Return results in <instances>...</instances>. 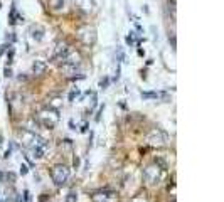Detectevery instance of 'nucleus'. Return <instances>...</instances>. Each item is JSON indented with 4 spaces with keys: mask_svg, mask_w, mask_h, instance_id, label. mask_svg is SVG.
<instances>
[{
    "mask_svg": "<svg viewBox=\"0 0 224 202\" xmlns=\"http://www.w3.org/2000/svg\"><path fill=\"white\" fill-rule=\"evenodd\" d=\"M35 120L41 126L47 130H52L57 123H59V111L57 110H52V108H44L35 115Z\"/></svg>",
    "mask_w": 224,
    "mask_h": 202,
    "instance_id": "1",
    "label": "nucleus"
},
{
    "mask_svg": "<svg viewBox=\"0 0 224 202\" xmlns=\"http://www.w3.org/2000/svg\"><path fill=\"white\" fill-rule=\"evenodd\" d=\"M69 175H71L69 168L66 167V165H63V164L54 165V167H52V170H51L52 182H54L56 185H64L66 182L69 180Z\"/></svg>",
    "mask_w": 224,
    "mask_h": 202,
    "instance_id": "2",
    "label": "nucleus"
},
{
    "mask_svg": "<svg viewBox=\"0 0 224 202\" xmlns=\"http://www.w3.org/2000/svg\"><path fill=\"white\" fill-rule=\"evenodd\" d=\"M160 177H162V168L158 167V165H148V167H145L143 179H145V182H147V184H150V185L158 184Z\"/></svg>",
    "mask_w": 224,
    "mask_h": 202,
    "instance_id": "3",
    "label": "nucleus"
},
{
    "mask_svg": "<svg viewBox=\"0 0 224 202\" xmlns=\"http://www.w3.org/2000/svg\"><path fill=\"white\" fill-rule=\"evenodd\" d=\"M148 143L153 145V146H164L165 143H167V135H165L162 130L155 128L148 133Z\"/></svg>",
    "mask_w": 224,
    "mask_h": 202,
    "instance_id": "4",
    "label": "nucleus"
},
{
    "mask_svg": "<svg viewBox=\"0 0 224 202\" xmlns=\"http://www.w3.org/2000/svg\"><path fill=\"white\" fill-rule=\"evenodd\" d=\"M79 39L86 46H93V44L96 42V30H94L93 27H84V29L79 32Z\"/></svg>",
    "mask_w": 224,
    "mask_h": 202,
    "instance_id": "5",
    "label": "nucleus"
},
{
    "mask_svg": "<svg viewBox=\"0 0 224 202\" xmlns=\"http://www.w3.org/2000/svg\"><path fill=\"white\" fill-rule=\"evenodd\" d=\"M69 52H71V49H69V46L66 42L57 44V47H56V51H54V54H52L51 61H64L66 57L69 56Z\"/></svg>",
    "mask_w": 224,
    "mask_h": 202,
    "instance_id": "6",
    "label": "nucleus"
},
{
    "mask_svg": "<svg viewBox=\"0 0 224 202\" xmlns=\"http://www.w3.org/2000/svg\"><path fill=\"white\" fill-rule=\"evenodd\" d=\"M115 199V192L111 190H101V192H96L93 195L94 202H111Z\"/></svg>",
    "mask_w": 224,
    "mask_h": 202,
    "instance_id": "7",
    "label": "nucleus"
},
{
    "mask_svg": "<svg viewBox=\"0 0 224 202\" xmlns=\"http://www.w3.org/2000/svg\"><path fill=\"white\" fill-rule=\"evenodd\" d=\"M61 71H63L64 76L74 77V74L79 71V64H69V62H64V64L61 66Z\"/></svg>",
    "mask_w": 224,
    "mask_h": 202,
    "instance_id": "8",
    "label": "nucleus"
},
{
    "mask_svg": "<svg viewBox=\"0 0 224 202\" xmlns=\"http://www.w3.org/2000/svg\"><path fill=\"white\" fill-rule=\"evenodd\" d=\"M46 69H47V64L44 61L37 59V61L32 62V74H35V76H42V74L46 73Z\"/></svg>",
    "mask_w": 224,
    "mask_h": 202,
    "instance_id": "9",
    "label": "nucleus"
},
{
    "mask_svg": "<svg viewBox=\"0 0 224 202\" xmlns=\"http://www.w3.org/2000/svg\"><path fill=\"white\" fill-rule=\"evenodd\" d=\"M76 5L83 12H91L93 10V0H76Z\"/></svg>",
    "mask_w": 224,
    "mask_h": 202,
    "instance_id": "10",
    "label": "nucleus"
},
{
    "mask_svg": "<svg viewBox=\"0 0 224 202\" xmlns=\"http://www.w3.org/2000/svg\"><path fill=\"white\" fill-rule=\"evenodd\" d=\"M9 20H10V24H17V22H22V20H24V17L17 14L15 5H12V9H10V19H9Z\"/></svg>",
    "mask_w": 224,
    "mask_h": 202,
    "instance_id": "11",
    "label": "nucleus"
},
{
    "mask_svg": "<svg viewBox=\"0 0 224 202\" xmlns=\"http://www.w3.org/2000/svg\"><path fill=\"white\" fill-rule=\"evenodd\" d=\"M30 32H32V39H35V41H42V37H44V30L41 29V27H32L30 29Z\"/></svg>",
    "mask_w": 224,
    "mask_h": 202,
    "instance_id": "12",
    "label": "nucleus"
},
{
    "mask_svg": "<svg viewBox=\"0 0 224 202\" xmlns=\"http://www.w3.org/2000/svg\"><path fill=\"white\" fill-rule=\"evenodd\" d=\"M61 104H63V99H61L59 96H52V98L49 99V108H52V110H59Z\"/></svg>",
    "mask_w": 224,
    "mask_h": 202,
    "instance_id": "13",
    "label": "nucleus"
},
{
    "mask_svg": "<svg viewBox=\"0 0 224 202\" xmlns=\"http://www.w3.org/2000/svg\"><path fill=\"white\" fill-rule=\"evenodd\" d=\"M142 99H158V91H142Z\"/></svg>",
    "mask_w": 224,
    "mask_h": 202,
    "instance_id": "14",
    "label": "nucleus"
},
{
    "mask_svg": "<svg viewBox=\"0 0 224 202\" xmlns=\"http://www.w3.org/2000/svg\"><path fill=\"white\" fill-rule=\"evenodd\" d=\"M115 59H116V62H118V64L125 62V51H123V47H116V52H115Z\"/></svg>",
    "mask_w": 224,
    "mask_h": 202,
    "instance_id": "15",
    "label": "nucleus"
},
{
    "mask_svg": "<svg viewBox=\"0 0 224 202\" xmlns=\"http://www.w3.org/2000/svg\"><path fill=\"white\" fill-rule=\"evenodd\" d=\"M78 200V194L76 192H69L66 195V202H76Z\"/></svg>",
    "mask_w": 224,
    "mask_h": 202,
    "instance_id": "16",
    "label": "nucleus"
},
{
    "mask_svg": "<svg viewBox=\"0 0 224 202\" xmlns=\"http://www.w3.org/2000/svg\"><path fill=\"white\" fill-rule=\"evenodd\" d=\"M64 5V0H52V7H54V10H61Z\"/></svg>",
    "mask_w": 224,
    "mask_h": 202,
    "instance_id": "17",
    "label": "nucleus"
},
{
    "mask_svg": "<svg viewBox=\"0 0 224 202\" xmlns=\"http://www.w3.org/2000/svg\"><path fill=\"white\" fill-rule=\"evenodd\" d=\"M78 96H79V89L76 88V89H72L71 93H69V101H71V103H74V99H76Z\"/></svg>",
    "mask_w": 224,
    "mask_h": 202,
    "instance_id": "18",
    "label": "nucleus"
},
{
    "mask_svg": "<svg viewBox=\"0 0 224 202\" xmlns=\"http://www.w3.org/2000/svg\"><path fill=\"white\" fill-rule=\"evenodd\" d=\"M108 84H110V77H103L101 81H100V88H101V89H106Z\"/></svg>",
    "mask_w": 224,
    "mask_h": 202,
    "instance_id": "19",
    "label": "nucleus"
},
{
    "mask_svg": "<svg viewBox=\"0 0 224 202\" xmlns=\"http://www.w3.org/2000/svg\"><path fill=\"white\" fill-rule=\"evenodd\" d=\"M127 44L128 46H133V42H135V32H130V35H127Z\"/></svg>",
    "mask_w": 224,
    "mask_h": 202,
    "instance_id": "20",
    "label": "nucleus"
},
{
    "mask_svg": "<svg viewBox=\"0 0 224 202\" xmlns=\"http://www.w3.org/2000/svg\"><path fill=\"white\" fill-rule=\"evenodd\" d=\"M88 121H84V123H83V125H81V128H79V131L81 133H86V131H88Z\"/></svg>",
    "mask_w": 224,
    "mask_h": 202,
    "instance_id": "21",
    "label": "nucleus"
},
{
    "mask_svg": "<svg viewBox=\"0 0 224 202\" xmlns=\"http://www.w3.org/2000/svg\"><path fill=\"white\" fill-rule=\"evenodd\" d=\"M103 110H105V103L100 106V111H98V115H96V121H100L101 120V113H103Z\"/></svg>",
    "mask_w": 224,
    "mask_h": 202,
    "instance_id": "22",
    "label": "nucleus"
},
{
    "mask_svg": "<svg viewBox=\"0 0 224 202\" xmlns=\"http://www.w3.org/2000/svg\"><path fill=\"white\" fill-rule=\"evenodd\" d=\"M27 172H29V168H27V167H26V165L22 164V165H20V173H22V175H26V173H27Z\"/></svg>",
    "mask_w": 224,
    "mask_h": 202,
    "instance_id": "23",
    "label": "nucleus"
},
{
    "mask_svg": "<svg viewBox=\"0 0 224 202\" xmlns=\"http://www.w3.org/2000/svg\"><path fill=\"white\" fill-rule=\"evenodd\" d=\"M12 76V71H10V68H5V77H10Z\"/></svg>",
    "mask_w": 224,
    "mask_h": 202,
    "instance_id": "24",
    "label": "nucleus"
},
{
    "mask_svg": "<svg viewBox=\"0 0 224 202\" xmlns=\"http://www.w3.org/2000/svg\"><path fill=\"white\" fill-rule=\"evenodd\" d=\"M29 190H24V200H29Z\"/></svg>",
    "mask_w": 224,
    "mask_h": 202,
    "instance_id": "25",
    "label": "nucleus"
},
{
    "mask_svg": "<svg viewBox=\"0 0 224 202\" xmlns=\"http://www.w3.org/2000/svg\"><path fill=\"white\" fill-rule=\"evenodd\" d=\"M7 41H10V42H14V41H15V35H14V34L7 35Z\"/></svg>",
    "mask_w": 224,
    "mask_h": 202,
    "instance_id": "26",
    "label": "nucleus"
},
{
    "mask_svg": "<svg viewBox=\"0 0 224 202\" xmlns=\"http://www.w3.org/2000/svg\"><path fill=\"white\" fill-rule=\"evenodd\" d=\"M4 180V172H2V170H0V182Z\"/></svg>",
    "mask_w": 224,
    "mask_h": 202,
    "instance_id": "27",
    "label": "nucleus"
}]
</instances>
